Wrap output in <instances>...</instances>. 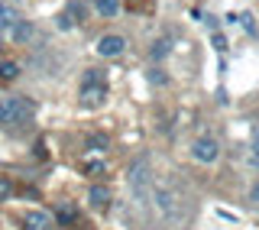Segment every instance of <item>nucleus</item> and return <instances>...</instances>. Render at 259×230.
Returning <instances> with one entry per match:
<instances>
[{"instance_id": "obj_11", "label": "nucleus", "mask_w": 259, "mask_h": 230, "mask_svg": "<svg viewBox=\"0 0 259 230\" xmlns=\"http://www.w3.org/2000/svg\"><path fill=\"white\" fill-rule=\"evenodd\" d=\"M16 75H20L16 62H0V78H4V81H13Z\"/></svg>"}, {"instance_id": "obj_6", "label": "nucleus", "mask_w": 259, "mask_h": 230, "mask_svg": "<svg viewBox=\"0 0 259 230\" xmlns=\"http://www.w3.org/2000/svg\"><path fill=\"white\" fill-rule=\"evenodd\" d=\"M32 36H36V26H32V23H26V20H20V23L10 29V39H13V43H29Z\"/></svg>"}, {"instance_id": "obj_17", "label": "nucleus", "mask_w": 259, "mask_h": 230, "mask_svg": "<svg viewBox=\"0 0 259 230\" xmlns=\"http://www.w3.org/2000/svg\"><path fill=\"white\" fill-rule=\"evenodd\" d=\"M84 172H88V175H104V162H101V159H91V162L84 166Z\"/></svg>"}, {"instance_id": "obj_20", "label": "nucleus", "mask_w": 259, "mask_h": 230, "mask_svg": "<svg viewBox=\"0 0 259 230\" xmlns=\"http://www.w3.org/2000/svg\"><path fill=\"white\" fill-rule=\"evenodd\" d=\"M249 204H259V182L249 188Z\"/></svg>"}, {"instance_id": "obj_10", "label": "nucleus", "mask_w": 259, "mask_h": 230, "mask_svg": "<svg viewBox=\"0 0 259 230\" xmlns=\"http://www.w3.org/2000/svg\"><path fill=\"white\" fill-rule=\"evenodd\" d=\"M81 85H104V68H88Z\"/></svg>"}, {"instance_id": "obj_15", "label": "nucleus", "mask_w": 259, "mask_h": 230, "mask_svg": "<svg viewBox=\"0 0 259 230\" xmlns=\"http://www.w3.org/2000/svg\"><path fill=\"white\" fill-rule=\"evenodd\" d=\"M146 78H149L152 85H165V81H168V75H165L162 68H152V71H146Z\"/></svg>"}, {"instance_id": "obj_19", "label": "nucleus", "mask_w": 259, "mask_h": 230, "mask_svg": "<svg viewBox=\"0 0 259 230\" xmlns=\"http://www.w3.org/2000/svg\"><path fill=\"white\" fill-rule=\"evenodd\" d=\"M249 162H253V166H259V133L253 136V149H249Z\"/></svg>"}, {"instance_id": "obj_14", "label": "nucleus", "mask_w": 259, "mask_h": 230, "mask_svg": "<svg viewBox=\"0 0 259 230\" xmlns=\"http://www.w3.org/2000/svg\"><path fill=\"white\" fill-rule=\"evenodd\" d=\"M55 26H59V29H75V26H78V23H75V20H71V16H68V13H65V10H62L59 16H55Z\"/></svg>"}, {"instance_id": "obj_22", "label": "nucleus", "mask_w": 259, "mask_h": 230, "mask_svg": "<svg viewBox=\"0 0 259 230\" xmlns=\"http://www.w3.org/2000/svg\"><path fill=\"white\" fill-rule=\"evenodd\" d=\"M4 7H7V4H0V13H4Z\"/></svg>"}, {"instance_id": "obj_13", "label": "nucleus", "mask_w": 259, "mask_h": 230, "mask_svg": "<svg viewBox=\"0 0 259 230\" xmlns=\"http://www.w3.org/2000/svg\"><path fill=\"white\" fill-rule=\"evenodd\" d=\"M88 146H91V149H97V152H101V149H107V136H104V133L88 136Z\"/></svg>"}, {"instance_id": "obj_16", "label": "nucleus", "mask_w": 259, "mask_h": 230, "mask_svg": "<svg viewBox=\"0 0 259 230\" xmlns=\"http://www.w3.org/2000/svg\"><path fill=\"white\" fill-rule=\"evenodd\" d=\"M10 195H13V182H10V178H4V175H0V201H7Z\"/></svg>"}, {"instance_id": "obj_5", "label": "nucleus", "mask_w": 259, "mask_h": 230, "mask_svg": "<svg viewBox=\"0 0 259 230\" xmlns=\"http://www.w3.org/2000/svg\"><path fill=\"white\" fill-rule=\"evenodd\" d=\"M23 230H52V214L49 211H29L23 217Z\"/></svg>"}, {"instance_id": "obj_4", "label": "nucleus", "mask_w": 259, "mask_h": 230, "mask_svg": "<svg viewBox=\"0 0 259 230\" xmlns=\"http://www.w3.org/2000/svg\"><path fill=\"white\" fill-rule=\"evenodd\" d=\"M217 152H221V149H217V143H214V139H207V136L194 139V146H191V156H194L198 162H214Z\"/></svg>"}, {"instance_id": "obj_12", "label": "nucleus", "mask_w": 259, "mask_h": 230, "mask_svg": "<svg viewBox=\"0 0 259 230\" xmlns=\"http://www.w3.org/2000/svg\"><path fill=\"white\" fill-rule=\"evenodd\" d=\"M168 49H172V43H168V39H159V43L156 46H152V59H165V55H168Z\"/></svg>"}, {"instance_id": "obj_18", "label": "nucleus", "mask_w": 259, "mask_h": 230, "mask_svg": "<svg viewBox=\"0 0 259 230\" xmlns=\"http://www.w3.org/2000/svg\"><path fill=\"white\" fill-rule=\"evenodd\" d=\"M240 23H243V29H246V32H256V23H253V13H243V16H240Z\"/></svg>"}, {"instance_id": "obj_8", "label": "nucleus", "mask_w": 259, "mask_h": 230, "mask_svg": "<svg viewBox=\"0 0 259 230\" xmlns=\"http://www.w3.org/2000/svg\"><path fill=\"white\" fill-rule=\"evenodd\" d=\"M55 217H59V224H71V220L78 217V208L71 201H65V204H59V211H55Z\"/></svg>"}, {"instance_id": "obj_1", "label": "nucleus", "mask_w": 259, "mask_h": 230, "mask_svg": "<svg viewBox=\"0 0 259 230\" xmlns=\"http://www.w3.org/2000/svg\"><path fill=\"white\" fill-rule=\"evenodd\" d=\"M32 117H36V104L29 97L20 94L0 97V127H26Z\"/></svg>"}, {"instance_id": "obj_2", "label": "nucleus", "mask_w": 259, "mask_h": 230, "mask_svg": "<svg viewBox=\"0 0 259 230\" xmlns=\"http://www.w3.org/2000/svg\"><path fill=\"white\" fill-rule=\"evenodd\" d=\"M123 49H126L123 36H101L97 39V52H101L104 59H117V55H123Z\"/></svg>"}, {"instance_id": "obj_3", "label": "nucleus", "mask_w": 259, "mask_h": 230, "mask_svg": "<svg viewBox=\"0 0 259 230\" xmlns=\"http://www.w3.org/2000/svg\"><path fill=\"white\" fill-rule=\"evenodd\" d=\"M107 97V85H81V107H101Z\"/></svg>"}, {"instance_id": "obj_23", "label": "nucleus", "mask_w": 259, "mask_h": 230, "mask_svg": "<svg viewBox=\"0 0 259 230\" xmlns=\"http://www.w3.org/2000/svg\"><path fill=\"white\" fill-rule=\"evenodd\" d=\"M13 4H20V0H13Z\"/></svg>"}, {"instance_id": "obj_21", "label": "nucleus", "mask_w": 259, "mask_h": 230, "mask_svg": "<svg viewBox=\"0 0 259 230\" xmlns=\"http://www.w3.org/2000/svg\"><path fill=\"white\" fill-rule=\"evenodd\" d=\"M214 49H227V39L224 36H214Z\"/></svg>"}, {"instance_id": "obj_7", "label": "nucleus", "mask_w": 259, "mask_h": 230, "mask_svg": "<svg viewBox=\"0 0 259 230\" xmlns=\"http://www.w3.org/2000/svg\"><path fill=\"white\" fill-rule=\"evenodd\" d=\"M88 201L94 204V208H107L110 204V191L104 185H91V191H88Z\"/></svg>"}, {"instance_id": "obj_9", "label": "nucleus", "mask_w": 259, "mask_h": 230, "mask_svg": "<svg viewBox=\"0 0 259 230\" xmlns=\"http://www.w3.org/2000/svg\"><path fill=\"white\" fill-rule=\"evenodd\" d=\"M97 4V13L101 16H117L120 13V0H94Z\"/></svg>"}]
</instances>
